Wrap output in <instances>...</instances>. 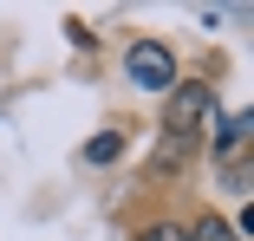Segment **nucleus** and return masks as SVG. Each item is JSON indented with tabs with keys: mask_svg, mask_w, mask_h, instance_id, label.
I'll return each instance as SVG.
<instances>
[{
	"mask_svg": "<svg viewBox=\"0 0 254 241\" xmlns=\"http://www.w3.org/2000/svg\"><path fill=\"white\" fill-rule=\"evenodd\" d=\"M222 118H215V91L202 85V78H189V85H176L170 91V111H163V130L176 137V143H195L202 130H215Z\"/></svg>",
	"mask_w": 254,
	"mask_h": 241,
	"instance_id": "nucleus-1",
	"label": "nucleus"
},
{
	"mask_svg": "<svg viewBox=\"0 0 254 241\" xmlns=\"http://www.w3.org/2000/svg\"><path fill=\"white\" fill-rule=\"evenodd\" d=\"M124 72L143 91H176V53H170L163 39H137L130 53H124Z\"/></svg>",
	"mask_w": 254,
	"mask_h": 241,
	"instance_id": "nucleus-2",
	"label": "nucleus"
},
{
	"mask_svg": "<svg viewBox=\"0 0 254 241\" xmlns=\"http://www.w3.org/2000/svg\"><path fill=\"white\" fill-rule=\"evenodd\" d=\"M248 130H254V118H248V111H235L228 124H215V137H209V150H215V157H241V143H248Z\"/></svg>",
	"mask_w": 254,
	"mask_h": 241,
	"instance_id": "nucleus-3",
	"label": "nucleus"
},
{
	"mask_svg": "<svg viewBox=\"0 0 254 241\" xmlns=\"http://www.w3.org/2000/svg\"><path fill=\"white\" fill-rule=\"evenodd\" d=\"M189 150H195V143H176V137H163V150L150 157V170H183V163H189Z\"/></svg>",
	"mask_w": 254,
	"mask_h": 241,
	"instance_id": "nucleus-4",
	"label": "nucleus"
},
{
	"mask_svg": "<svg viewBox=\"0 0 254 241\" xmlns=\"http://www.w3.org/2000/svg\"><path fill=\"white\" fill-rule=\"evenodd\" d=\"M118 150H124V137H118V130H105V137H91V143H85V163H111Z\"/></svg>",
	"mask_w": 254,
	"mask_h": 241,
	"instance_id": "nucleus-5",
	"label": "nucleus"
},
{
	"mask_svg": "<svg viewBox=\"0 0 254 241\" xmlns=\"http://www.w3.org/2000/svg\"><path fill=\"white\" fill-rule=\"evenodd\" d=\"M137 241H189V228H176V222H150Z\"/></svg>",
	"mask_w": 254,
	"mask_h": 241,
	"instance_id": "nucleus-6",
	"label": "nucleus"
},
{
	"mask_svg": "<svg viewBox=\"0 0 254 241\" xmlns=\"http://www.w3.org/2000/svg\"><path fill=\"white\" fill-rule=\"evenodd\" d=\"M189 241H235V228H222V222L209 215V222H195V228H189Z\"/></svg>",
	"mask_w": 254,
	"mask_h": 241,
	"instance_id": "nucleus-7",
	"label": "nucleus"
}]
</instances>
